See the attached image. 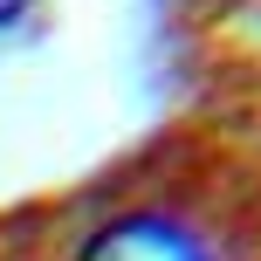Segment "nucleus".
Returning <instances> with one entry per match:
<instances>
[{
  "label": "nucleus",
  "instance_id": "2",
  "mask_svg": "<svg viewBox=\"0 0 261 261\" xmlns=\"http://www.w3.org/2000/svg\"><path fill=\"white\" fill-rule=\"evenodd\" d=\"M14 14H21V0H0V21H14Z\"/></svg>",
  "mask_w": 261,
  "mask_h": 261
},
{
  "label": "nucleus",
  "instance_id": "1",
  "mask_svg": "<svg viewBox=\"0 0 261 261\" xmlns=\"http://www.w3.org/2000/svg\"><path fill=\"white\" fill-rule=\"evenodd\" d=\"M76 261H206V248L158 213H130V220H110Z\"/></svg>",
  "mask_w": 261,
  "mask_h": 261
}]
</instances>
